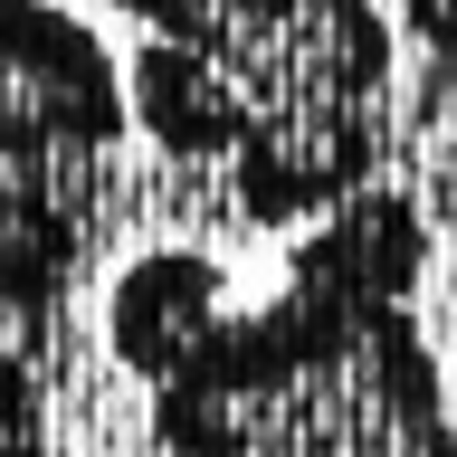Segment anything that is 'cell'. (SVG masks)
<instances>
[{"label":"cell","mask_w":457,"mask_h":457,"mask_svg":"<svg viewBox=\"0 0 457 457\" xmlns=\"http://www.w3.org/2000/svg\"><path fill=\"white\" fill-rule=\"evenodd\" d=\"M134 29L124 105L162 162L220 171L257 228L371 191L391 105L381 0H105Z\"/></svg>","instance_id":"1"},{"label":"cell","mask_w":457,"mask_h":457,"mask_svg":"<svg viewBox=\"0 0 457 457\" xmlns=\"http://www.w3.org/2000/svg\"><path fill=\"white\" fill-rule=\"evenodd\" d=\"M171 457H457L448 371L410 305H362L286 277L277 305L228 314L171 391H153Z\"/></svg>","instance_id":"2"},{"label":"cell","mask_w":457,"mask_h":457,"mask_svg":"<svg viewBox=\"0 0 457 457\" xmlns=\"http://www.w3.org/2000/svg\"><path fill=\"white\" fill-rule=\"evenodd\" d=\"M134 134L124 57L67 0H0V171H96Z\"/></svg>","instance_id":"3"},{"label":"cell","mask_w":457,"mask_h":457,"mask_svg":"<svg viewBox=\"0 0 457 457\" xmlns=\"http://www.w3.org/2000/svg\"><path fill=\"white\" fill-rule=\"evenodd\" d=\"M228 267L220 257H200V248H143L124 277H114L105 295V343H114V362L134 371L143 391H171L181 371L220 343L228 324Z\"/></svg>","instance_id":"4"},{"label":"cell","mask_w":457,"mask_h":457,"mask_svg":"<svg viewBox=\"0 0 457 457\" xmlns=\"http://www.w3.org/2000/svg\"><path fill=\"white\" fill-rule=\"evenodd\" d=\"M86 210H96V181L77 171H0V324L10 334H38L57 314L86 248Z\"/></svg>","instance_id":"5"},{"label":"cell","mask_w":457,"mask_h":457,"mask_svg":"<svg viewBox=\"0 0 457 457\" xmlns=\"http://www.w3.org/2000/svg\"><path fill=\"white\" fill-rule=\"evenodd\" d=\"M286 277L362 295V305H410L428 277V220L400 191H353L343 210L305 220V238L286 248Z\"/></svg>","instance_id":"6"},{"label":"cell","mask_w":457,"mask_h":457,"mask_svg":"<svg viewBox=\"0 0 457 457\" xmlns=\"http://www.w3.org/2000/svg\"><path fill=\"white\" fill-rule=\"evenodd\" d=\"M48 438V391H38V371L10 334H0V448H38Z\"/></svg>","instance_id":"7"},{"label":"cell","mask_w":457,"mask_h":457,"mask_svg":"<svg viewBox=\"0 0 457 457\" xmlns=\"http://www.w3.org/2000/svg\"><path fill=\"white\" fill-rule=\"evenodd\" d=\"M400 20L420 29L428 48H448V57H457V0H400Z\"/></svg>","instance_id":"8"},{"label":"cell","mask_w":457,"mask_h":457,"mask_svg":"<svg viewBox=\"0 0 457 457\" xmlns=\"http://www.w3.org/2000/svg\"><path fill=\"white\" fill-rule=\"evenodd\" d=\"M0 457H77V448H48V438H38V448H0Z\"/></svg>","instance_id":"9"},{"label":"cell","mask_w":457,"mask_h":457,"mask_svg":"<svg viewBox=\"0 0 457 457\" xmlns=\"http://www.w3.org/2000/svg\"><path fill=\"white\" fill-rule=\"evenodd\" d=\"M448 295H457V267H448Z\"/></svg>","instance_id":"10"}]
</instances>
